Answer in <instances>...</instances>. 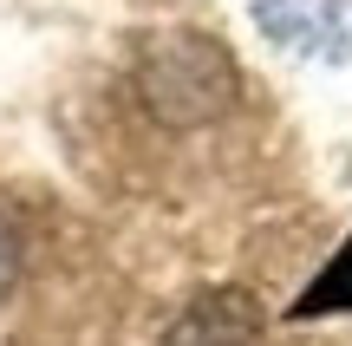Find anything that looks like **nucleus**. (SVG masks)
Wrapping results in <instances>:
<instances>
[{"instance_id":"nucleus-1","label":"nucleus","mask_w":352,"mask_h":346,"mask_svg":"<svg viewBox=\"0 0 352 346\" xmlns=\"http://www.w3.org/2000/svg\"><path fill=\"white\" fill-rule=\"evenodd\" d=\"M131 91L164 131H196L241 105V65L196 26H157L131 52Z\"/></svg>"},{"instance_id":"nucleus-2","label":"nucleus","mask_w":352,"mask_h":346,"mask_svg":"<svg viewBox=\"0 0 352 346\" xmlns=\"http://www.w3.org/2000/svg\"><path fill=\"white\" fill-rule=\"evenodd\" d=\"M164 346H267V314L248 288H202L170 314Z\"/></svg>"},{"instance_id":"nucleus-3","label":"nucleus","mask_w":352,"mask_h":346,"mask_svg":"<svg viewBox=\"0 0 352 346\" xmlns=\"http://www.w3.org/2000/svg\"><path fill=\"white\" fill-rule=\"evenodd\" d=\"M254 20H261L280 46H307L314 33L333 39V20H327L320 7H307V0H254Z\"/></svg>"},{"instance_id":"nucleus-4","label":"nucleus","mask_w":352,"mask_h":346,"mask_svg":"<svg viewBox=\"0 0 352 346\" xmlns=\"http://www.w3.org/2000/svg\"><path fill=\"white\" fill-rule=\"evenodd\" d=\"M340 307H352V242L314 274V288L294 301V314H300V321H320V314H340Z\"/></svg>"},{"instance_id":"nucleus-5","label":"nucleus","mask_w":352,"mask_h":346,"mask_svg":"<svg viewBox=\"0 0 352 346\" xmlns=\"http://www.w3.org/2000/svg\"><path fill=\"white\" fill-rule=\"evenodd\" d=\"M20 268H26V235H20V222L0 209V294L20 281Z\"/></svg>"}]
</instances>
